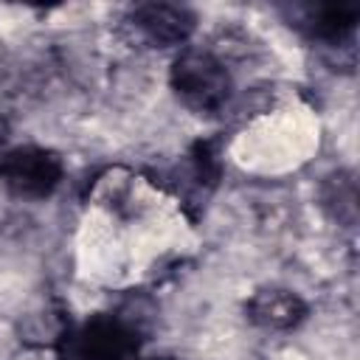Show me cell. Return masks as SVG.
<instances>
[{"mask_svg":"<svg viewBox=\"0 0 360 360\" xmlns=\"http://www.w3.org/2000/svg\"><path fill=\"white\" fill-rule=\"evenodd\" d=\"M323 200H326V205L335 208V217H338L340 222H346V225L354 222V217H357V186H354V180H352L349 174L332 177V180L326 183Z\"/></svg>","mask_w":360,"mask_h":360,"instance_id":"obj_7","label":"cell"},{"mask_svg":"<svg viewBox=\"0 0 360 360\" xmlns=\"http://www.w3.org/2000/svg\"><path fill=\"white\" fill-rule=\"evenodd\" d=\"M169 82L177 98L194 112H217L231 96V76L208 51H183L172 62Z\"/></svg>","mask_w":360,"mask_h":360,"instance_id":"obj_1","label":"cell"},{"mask_svg":"<svg viewBox=\"0 0 360 360\" xmlns=\"http://www.w3.org/2000/svg\"><path fill=\"white\" fill-rule=\"evenodd\" d=\"M158 360H174V357H158Z\"/></svg>","mask_w":360,"mask_h":360,"instance_id":"obj_9","label":"cell"},{"mask_svg":"<svg viewBox=\"0 0 360 360\" xmlns=\"http://www.w3.org/2000/svg\"><path fill=\"white\" fill-rule=\"evenodd\" d=\"M135 28L152 42V45H180L194 31V14L186 6L174 3H141L132 11Z\"/></svg>","mask_w":360,"mask_h":360,"instance_id":"obj_4","label":"cell"},{"mask_svg":"<svg viewBox=\"0 0 360 360\" xmlns=\"http://www.w3.org/2000/svg\"><path fill=\"white\" fill-rule=\"evenodd\" d=\"M357 17H360V6L357 3H332V6H318L312 11V34L318 39H326V42H343L354 25H357Z\"/></svg>","mask_w":360,"mask_h":360,"instance_id":"obj_6","label":"cell"},{"mask_svg":"<svg viewBox=\"0 0 360 360\" xmlns=\"http://www.w3.org/2000/svg\"><path fill=\"white\" fill-rule=\"evenodd\" d=\"M138 352V332L112 315H98L76 335V360H129Z\"/></svg>","mask_w":360,"mask_h":360,"instance_id":"obj_3","label":"cell"},{"mask_svg":"<svg viewBox=\"0 0 360 360\" xmlns=\"http://www.w3.org/2000/svg\"><path fill=\"white\" fill-rule=\"evenodd\" d=\"M248 315L253 323H259L264 329L287 332V329H295L307 318V304L292 290L267 287V290H259L248 301Z\"/></svg>","mask_w":360,"mask_h":360,"instance_id":"obj_5","label":"cell"},{"mask_svg":"<svg viewBox=\"0 0 360 360\" xmlns=\"http://www.w3.org/2000/svg\"><path fill=\"white\" fill-rule=\"evenodd\" d=\"M3 141H6V124L0 121V146H3Z\"/></svg>","mask_w":360,"mask_h":360,"instance_id":"obj_8","label":"cell"},{"mask_svg":"<svg viewBox=\"0 0 360 360\" xmlns=\"http://www.w3.org/2000/svg\"><path fill=\"white\" fill-rule=\"evenodd\" d=\"M0 180L8 191L28 200L48 197L62 180V160L42 146H20L0 152Z\"/></svg>","mask_w":360,"mask_h":360,"instance_id":"obj_2","label":"cell"}]
</instances>
